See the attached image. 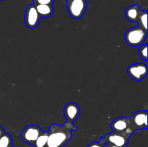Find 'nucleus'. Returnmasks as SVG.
<instances>
[{
	"instance_id": "nucleus-1",
	"label": "nucleus",
	"mask_w": 148,
	"mask_h": 147,
	"mask_svg": "<svg viewBox=\"0 0 148 147\" xmlns=\"http://www.w3.org/2000/svg\"><path fill=\"white\" fill-rule=\"evenodd\" d=\"M76 129L73 122L69 121L65 122L62 125L52 124L48 131L46 147H63L72 138V131Z\"/></svg>"
},
{
	"instance_id": "nucleus-2",
	"label": "nucleus",
	"mask_w": 148,
	"mask_h": 147,
	"mask_svg": "<svg viewBox=\"0 0 148 147\" xmlns=\"http://www.w3.org/2000/svg\"><path fill=\"white\" fill-rule=\"evenodd\" d=\"M147 35V30L137 25L129 29L125 33V41L132 47L140 46L143 44Z\"/></svg>"
},
{
	"instance_id": "nucleus-3",
	"label": "nucleus",
	"mask_w": 148,
	"mask_h": 147,
	"mask_svg": "<svg viewBox=\"0 0 148 147\" xmlns=\"http://www.w3.org/2000/svg\"><path fill=\"white\" fill-rule=\"evenodd\" d=\"M113 131L123 134L130 138L135 130L132 127L130 117H119L112 121L111 124Z\"/></svg>"
},
{
	"instance_id": "nucleus-4",
	"label": "nucleus",
	"mask_w": 148,
	"mask_h": 147,
	"mask_svg": "<svg viewBox=\"0 0 148 147\" xmlns=\"http://www.w3.org/2000/svg\"><path fill=\"white\" fill-rule=\"evenodd\" d=\"M66 4L69 16L75 20L80 19L87 10L86 0H66Z\"/></svg>"
},
{
	"instance_id": "nucleus-5",
	"label": "nucleus",
	"mask_w": 148,
	"mask_h": 147,
	"mask_svg": "<svg viewBox=\"0 0 148 147\" xmlns=\"http://www.w3.org/2000/svg\"><path fill=\"white\" fill-rule=\"evenodd\" d=\"M42 132H43L42 130L38 125H29L21 131L20 135L22 140L25 144L33 145Z\"/></svg>"
},
{
	"instance_id": "nucleus-6",
	"label": "nucleus",
	"mask_w": 148,
	"mask_h": 147,
	"mask_svg": "<svg viewBox=\"0 0 148 147\" xmlns=\"http://www.w3.org/2000/svg\"><path fill=\"white\" fill-rule=\"evenodd\" d=\"M40 17L38 13L34 4L27 6L25 12V23L30 29H35L40 23Z\"/></svg>"
},
{
	"instance_id": "nucleus-7",
	"label": "nucleus",
	"mask_w": 148,
	"mask_h": 147,
	"mask_svg": "<svg viewBox=\"0 0 148 147\" xmlns=\"http://www.w3.org/2000/svg\"><path fill=\"white\" fill-rule=\"evenodd\" d=\"M129 76L135 81H141L148 74L147 65L142 63H133L127 68Z\"/></svg>"
},
{
	"instance_id": "nucleus-8",
	"label": "nucleus",
	"mask_w": 148,
	"mask_h": 147,
	"mask_svg": "<svg viewBox=\"0 0 148 147\" xmlns=\"http://www.w3.org/2000/svg\"><path fill=\"white\" fill-rule=\"evenodd\" d=\"M129 137L116 132H111L106 135L101 140L108 145H114L119 147H126Z\"/></svg>"
},
{
	"instance_id": "nucleus-9",
	"label": "nucleus",
	"mask_w": 148,
	"mask_h": 147,
	"mask_svg": "<svg viewBox=\"0 0 148 147\" xmlns=\"http://www.w3.org/2000/svg\"><path fill=\"white\" fill-rule=\"evenodd\" d=\"M147 111L140 110L130 117V120L134 130L147 129Z\"/></svg>"
},
{
	"instance_id": "nucleus-10",
	"label": "nucleus",
	"mask_w": 148,
	"mask_h": 147,
	"mask_svg": "<svg viewBox=\"0 0 148 147\" xmlns=\"http://www.w3.org/2000/svg\"><path fill=\"white\" fill-rule=\"evenodd\" d=\"M80 108L75 102H69L64 108V115L69 122H75L79 116Z\"/></svg>"
},
{
	"instance_id": "nucleus-11",
	"label": "nucleus",
	"mask_w": 148,
	"mask_h": 147,
	"mask_svg": "<svg viewBox=\"0 0 148 147\" xmlns=\"http://www.w3.org/2000/svg\"><path fill=\"white\" fill-rule=\"evenodd\" d=\"M141 11L142 10H140V6L138 4H135L130 6L125 10L126 18L132 22H137V19L140 16Z\"/></svg>"
},
{
	"instance_id": "nucleus-12",
	"label": "nucleus",
	"mask_w": 148,
	"mask_h": 147,
	"mask_svg": "<svg viewBox=\"0 0 148 147\" xmlns=\"http://www.w3.org/2000/svg\"><path fill=\"white\" fill-rule=\"evenodd\" d=\"M36 8L40 18H47L51 17L53 13V6L50 4H38L36 5Z\"/></svg>"
},
{
	"instance_id": "nucleus-13",
	"label": "nucleus",
	"mask_w": 148,
	"mask_h": 147,
	"mask_svg": "<svg viewBox=\"0 0 148 147\" xmlns=\"http://www.w3.org/2000/svg\"><path fill=\"white\" fill-rule=\"evenodd\" d=\"M48 141V131L47 132H42L40 134L34 144H33L34 147H46Z\"/></svg>"
},
{
	"instance_id": "nucleus-14",
	"label": "nucleus",
	"mask_w": 148,
	"mask_h": 147,
	"mask_svg": "<svg viewBox=\"0 0 148 147\" xmlns=\"http://www.w3.org/2000/svg\"><path fill=\"white\" fill-rule=\"evenodd\" d=\"M137 22L138 25L143 27L145 30H147V12L141 11L140 16L137 19Z\"/></svg>"
},
{
	"instance_id": "nucleus-15",
	"label": "nucleus",
	"mask_w": 148,
	"mask_h": 147,
	"mask_svg": "<svg viewBox=\"0 0 148 147\" xmlns=\"http://www.w3.org/2000/svg\"><path fill=\"white\" fill-rule=\"evenodd\" d=\"M127 146L132 147H143V138H139V137H134L132 134L128 139V142L127 144Z\"/></svg>"
},
{
	"instance_id": "nucleus-16",
	"label": "nucleus",
	"mask_w": 148,
	"mask_h": 147,
	"mask_svg": "<svg viewBox=\"0 0 148 147\" xmlns=\"http://www.w3.org/2000/svg\"><path fill=\"white\" fill-rule=\"evenodd\" d=\"M12 145V138L10 134L4 133L0 137V147H8Z\"/></svg>"
},
{
	"instance_id": "nucleus-17",
	"label": "nucleus",
	"mask_w": 148,
	"mask_h": 147,
	"mask_svg": "<svg viewBox=\"0 0 148 147\" xmlns=\"http://www.w3.org/2000/svg\"><path fill=\"white\" fill-rule=\"evenodd\" d=\"M139 55L140 58L147 61L148 60L147 56V43H143L140 46L139 49Z\"/></svg>"
},
{
	"instance_id": "nucleus-18",
	"label": "nucleus",
	"mask_w": 148,
	"mask_h": 147,
	"mask_svg": "<svg viewBox=\"0 0 148 147\" xmlns=\"http://www.w3.org/2000/svg\"><path fill=\"white\" fill-rule=\"evenodd\" d=\"M54 0H33V4L35 5L38 4H50L52 5Z\"/></svg>"
},
{
	"instance_id": "nucleus-19",
	"label": "nucleus",
	"mask_w": 148,
	"mask_h": 147,
	"mask_svg": "<svg viewBox=\"0 0 148 147\" xmlns=\"http://www.w3.org/2000/svg\"><path fill=\"white\" fill-rule=\"evenodd\" d=\"M88 147H107V144H106L103 141L101 140L100 141H95V142L90 143Z\"/></svg>"
},
{
	"instance_id": "nucleus-20",
	"label": "nucleus",
	"mask_w": 148,
	"mask_h": 147,
	"mask_svg": "<svg viewBox=\"0 0 148 147\" xmlns=\"http://www.w3.org/2000/svg\"><path fill=\"white\" fill-rule=\"evenodd\" d=\"M4 129H3V128L2 127H1V125H0V137L1 136V135H3V134L4 133Z\"/></svg>"
},
{
	"instance_id": "nucleus-21",
	"label": "nucleus",
	"mask_w": 148,
	"mask_h": 147,
	"mask_svg": "<svg viewBox=\"0 0 148 147\" xmlns=\"http://www.w3.org/2000/svg\"><path fill=\"white\" fill-rule=\"evenodd\" d=\"M107 147H119V146H114V145H108V144H107Z\"/></svg>"
},
{
	"instance_id": "nucleus-22",
	"label": "nucleus",
	"mask_w": 148,
	"mask_h": 147,
	"mask_svg": "<svg viewBox=\"0 0 148 147\" xmlns=\"http://www.w3.org/2000/svg\"><path fill=\"white\" fill-rule=\"evenodd\" d=\"M8 147H14V146H13L12 145H11V146H8Z\"/></svg>"
},
{
	"instance_id": "nucleus-23",
	"label": "nucleus",
	"mask_w": 148,
	"mask_h": 147,
	"mask_svg": "<svg viewBox=\"0 0 148 147\" xmlns=\"http://www.w3.org/2000/svg\"><path fill=\"white\" fill-rule=\"evenodd\" d=\"M1 1V0H0V1Z\"/></svg>"
}]
</instances>
